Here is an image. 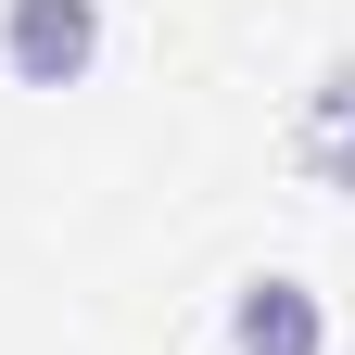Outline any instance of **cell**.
I'll return each mask as SVG.
<instances>
[{"instance_id":"1","label":"cell","mask_w":355,"mask_h":355,"mask_svg":"<svg viewBox=\"0 0 355 355\" xmlns=\"http://www.w3.org/2000/svg\"><path fill=\"white\" fill-rule=\"evenodd\" d=\"M114 13L102 0H0V76L13 89H89Z\"/></svg>"},{"instance_id":"2","label":"cell","mask_w":355,"mask_h":355,"mask_svg":"<svg viewBox=\"0 0 355 355\" xmlns=\"http://www.w3.org/2000/svg\"><path fill=\"white\" fill-rule=\"evenodd\" d=\"M229 355H330V304H318V279L254 266V279L229 292Z\"/></svg>"},{"instance_id":"3","label":"cell","mask_w":355,"mask_h":355,"mask_svg":"<svg viewBox=\"0 0 355 355\" xmlns=\"http://www.w3.org/2000/svg\"><path fill=\"white\" fill-rule=\"evenodd\" d=\"M292 165L318 178L330 203H355V51L318 64V89H304V114H292Z\"/></svg>"}]
</instances>
